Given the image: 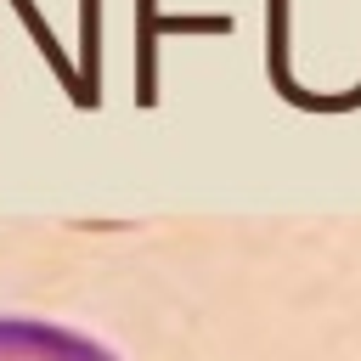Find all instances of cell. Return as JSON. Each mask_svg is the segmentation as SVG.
Segmentation results:
<instances>
[{
    "mask_svg": "<svg viewBox=\"0 0 361 361\" xmlns=\"http://www.w3.org/2000/svg\"><path fill=\"white\" fill-rule=\"evenodd\" d=\"M0 361H118V355L79 327L45 316H0Z\"/></svg>",
    "mask_w": 361,
    "mask_h": 361,
    "instance_id": "obj_1",
    "label": "cell"
}]
</instances>
